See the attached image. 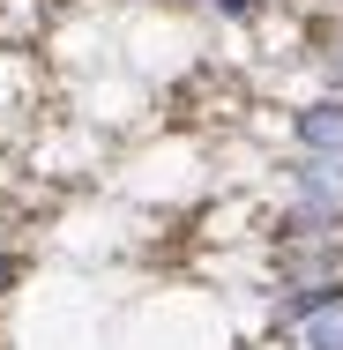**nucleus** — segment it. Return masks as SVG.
<instances>
[{
    "mask_svg": "<svg viewBox=\"0 0 343 350\" xmlns=\"http://www.w3.org/2000/svg\"><path fill=\"white\" fill-rule=\"evenodd\" d=\"M343 306V276H321V283H291L283 298H276V328H314L321 313H336Z\"/></svg>",
    "mask_w": 343,
    "mask_h": 350,
    "instance_id": "f03ea898",
    "label": "nucleus"
},
{
    "mask_svg": "<svg viewBox=\"0 0 343 350\" xmlns=\"http://www.w3.org/2000/svg\"><path fill=\"white\" fill-rule=\"evenodd\" d=\"M298 350H343V306H336V313H321L314 328H298Z\"/></svg>",
    "mask_w": 343,
    "mask_h": 350,
    "instance_id": "7ed1b4c3",
    "label": "nucleus"
},
{
    "mask_svg": "<svg viewBox=\"0 0 343 350\" xmlns=\"http://www.w3.org/2000/svg\"><path fill=\"white\" fill-rule=\"evenodd\" d=\"M291 142L298 157H343V97H314L291 112Z\"/></svg>",
    "mask_w": 343,
    "mask_h": 350,
    "instance_id": "f257e3e1",
    "label": "nucleus"
},
{
    "mask_svg": "<svg viewBox=\"0 0 343 350\" xmlns=\"http://www.w3.org/2000/svg\"><path fill=\"white\" fill-rule=\"evenodd\" d=\"M216 15H231V23H246V15H262V0H209Z\"/></svg>",
    "mask_w": 343,
    "mask_h": 350,
    "instance_id": "20e7f679",
    "label": "nucleus"
},
{
    "mask_svg": "<svg viewBox=\"0 0 343 350\" xmlns=\"http://www.w3.org/2000/svg\"><path fill=\"white\" fill-rule=\"evenodd\" d=\"M15 276H23V261H15L8 246H0V291H15Z\"/></svg>",
    "mask_w": 343,
    "mask_h": 350,
    "instance_id": "39448f33",
    "label": "nucleus"
}]
</instances>
